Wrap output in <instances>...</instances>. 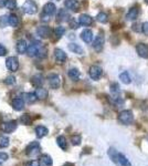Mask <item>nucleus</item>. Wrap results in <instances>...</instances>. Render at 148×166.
Masks as SVG:
<instances>
[{
	"label": "nucleus",
	"instance_id": "nucleus-3",
	"mask_svg": "<svg viewBox=\"0 0 148 166\" xmlns=\"http://www.w3.org/2000/svg\"><path fill=\"white\" fill-rule=\"evenodd\" d=\"M41 151V146L39 142H31L29 144L28 146L26 147V154L28 156H35L40 153Z\"/></svg>",
	"mask_w": 148,
	"mask_h": 166
},
{
	"label": "nucleus",
	"instance_id": "nucleus-39",
	"mask_svg": "<svg viewBox=\"0 0 148 166\" xmlns=\"http://www.w3.org/2000/svg\"><path fill=\"white\" fill-rule=\"evenodd\" d=\"M142 33L145 34V36H148V22L142 23Z\"/></svg>",
	"mask_w": 148,
	"mask_h": 166
},
{
	"label": "nucleus",
	"instance_id": "nucleus-22",
	"mask_svg": "<svg viewBox=\"0 0 148 166\" xmlns=\"http://www.w3.org/2000/svg\"><path fill=\"white\" fill-rule=\"evenodd\" d=\"M31 83L35 87H40L43 84V76L41 74H35L31 78Z\"/></svg>",
	"mask_w": 148,
	"mask_h": 166
},
{
	"label": "nucleus",
	"instance_id": "nucleus-34",
	"mask_svg": "<svg viewBox=\"0 0 148 166\" xmlns=\"http://www.w3.org/2000/svg\"><path fill=\"white\" fill-rule=\"evenodd\" d=\"M97 21L101 23H106L107 22V20H108V17H107V14H104V12H101V14H97V17H96Z\"/></svg>",
	"mask_w": 148,
	"mask_h": 166
},
{
	"label": "nucleus",
	"instance_id": "nucleus-16",
	"mask_svg": "<svg viewBox=\"0 0 148 166\" xmlns=\"http://www.w3.org/2000/svg\"><path fill=\"white\" fill-rule=\"evenodd\" d=\"M53 160H52L51 156L48 154H43L40 156V160H39V165L40 166H52Z\"/></svg>",
	"mask_w": 148,
	"mask_h": 166
},
{
	"label": "nucleus",
	"instance_id": "nucleus-11",
	"mask_svg": "<svg viewBox=\"0 0 148 166\" xmlns=\"http://www.w3.org/2000/svg\"><path fill=\"white\" fill-rule=\"evenodd\" d=\"M54 59L57 63H64L66 60V53L62 49H55L54 50Z\"/></svg>",
	"mask_w": 148,
	"mask_h": 166
},
{
	"label": "nucleus",
	"instance_id": "nucleus-23",
	"mask_svg": "<svg viewBox=\"0 0 148 166\" xmlns=\"http://www.w3.org/2000/svg\"><path fill=\"white\" fill-rule=\"evenodd\" d=\"M139 14V9L138 7H133V8L128 11L127 16H126V19L127 20H135Z\"/></svg>",
	"mask_w": 148,
	"mask_h": 166
},
{
	"label": "nucleus",
	"instance_id": "nucleus-44",
	"mask_svg": "<svg viewBox=\"0 0 148 166\" xmlns=\"http://www.w3.org/2000/svg\"><path fill=\"white\" fill-rule=\"evenodd\" d=\"M112 87H114V89H112V92H120V87H118V84H113Z\"/></svg>",
	"mask_w": 148,
	"mask_h": 166
},
{
	"label": "nucleus",
	"instance_id": "nucleus-42",
	"mask_svg": "<svg viewBox=\"0 0 148 166\" xmlns=\"http://www.w3.org/2000/svg\"><path fill=\"white\" fill-rule=\"evenodd\" d=\"M70 25H71L72 29H77V28H79V23H77L76 21H74V20H71V21H70Z\"/></svg>",
	"mask_w": 148,
	"mask_h": 166
},
{
	"label": "nucleus",
	"instance_id": "nucleus-48",
	"mask_svg": "<svg viewBox=\"0 0 148 166\" xmlns=\"http://www.w3.org/2000/svg\"><path fill=\"white\" fill-rule=\"evenodd\" d=\"M63 166H75V165H74L73 163H65Z\"/></svg>",
	"mask_w": 148,
	"mask_h": 166
},
{
	"label": "nucleus",
	"instance_id": "nucleus-28",
	"mask_svg": "<svg viewBox=\"0 0 148 166\" xmlns=\"http://www.w3.org/2000/svg\"><path fill=\"white\" fill-rule=\"evenodd\" d=\"M68 78L71 80H73V81H77V80L80 79V71L75 68L70 69L68 72Z\"/></svg>",
	"mask_w": 148,
	"mask_h": 166
},
{
	"label": "nucleus",
	"instance_id": "nucleus-7",
	"mask_svg": "<svg viewBox=\"0 0 148 166\" xmlns=\"http://www.w3.org/2000/svg\"><path fill=\"white\" fill-rule=\"evenodd\" d=\"M102 74H103V70L98 65H92L91 68H90V76L93 80H95V81H97V80L100 79L101 76H102Z\"/></svg>",
	"mask_w": 148,
	"mask_h": 166
},
{
	"label": "nucleus",
	"instance_id": "nucleus-47",
	"mask_svg": "<svg viewBox=\"0 0 148 166\" xmlns=\"http://www.w3.org/2000/svg\"><path fill=\"white\" fill-rule=\"evenodd\" d=\"M6 6V0H0V8Z\"/></svg>",
	"mask_w": 148,
	"mask_h": 166
},
{
	"label": "nucleus",
	"instance_id": "nucleus-13",
	"mask_svg": "<svg viewBox=\"0 0 148 166\" xmlns=\"http://www.w3.org/2000/svg\"><path fill=\"white\" fill-rule=\"evenodd\" d=\"M136 51L137 53H138V56H142V58H145V59L148 58V47L146 44H144V43L137 44Z\"/></svg>",
	"mask_w": 148,
	"mask_h": 166
},
{
	"label": "nucleus",
	"instance_id": "nucleus-49",
	"mask_svg": "<svg viewBox=\"0 0 148 166\" xmlns=\"http://www.w3.org/2000/svg\"><path fill=\"white\" fill-rule=\"evenodd\" d=\"M145 1H146V2H147V3H148V0H145Z\"/></svg>",
	"mask_w": 148,
	"mask_h": 166
},
{
	"label": "nucleus",
	"instance_id": "nucleus-1",
	"mask_svg": "<svg viewBox=\"0 0 148 166\" xmlns=\"http://www.w3.org/2000/svg\"><path fill=\"white\" fill-rule=\"evenodd\" d=\"M108 156L112 158V160L114 162L116 165L118 166H131V164L129 163V160L120 153H117L114 149H109L107 152Z\"/></svg>",
	"mask_w": 148,
	"mask_h": 166
},
{
	"label": "nucleus",
	"instance_id": "nucleus-12",
	"mask_svg": "<svg viewBox=\"0 0 148 166\" xmlns=\"http://www.w3.org/2000/svg\"><path fill=\"white\" fill-rule=\"evenodd\" d=\"M37 33L40 36L41 38H49L51 36V29L46 27V25H41L39 28L37 29Z\"/></svg>",
	"mask_w": 148,
	"mask_h": 166
},
{
	"label": "nucleus",
	"instance_id": "nucleus-33",
	"mask_svg": "<svg viewBox=\"0 0 148 166\" xmlns=\"http://www.w3.org/2000/svg\"><path fill=\"white\" fill-rule=\"evenodd\" d=\"M120 80L123 83H125V84H129L131 83V76L128 75L127 72H123L120 75Z\"/></svg>",
	"mask_w": 148,
	"mask_h": 166
},
{
	"label": "nucleus",
	"instance_id": "nucleus-25",
	"mask_svg": "<svg viewBox=\"0 0 148 166\" xmlns=\"http://www.w3.org/2000/svg\"><path fill=\"white\" fill-rule=\"evenodd\" d=\"M23 98H24V100H23V101L27 102L28 104H33L34 102L38 100L37 96H35V94H34V93H31V92L24 93V94H23Z\"/></svg>",
	"mask_w": 148,
	"mask_h": 166
},
{
	"label": "nucleus",
	"instance_id": "nucleus-5",
	"mask_svg": "<svg viewBox=\"0 0 148 166\" xmlns=\"http://www.w3.org/2000/svg\"><path fill=\"white\" fill-rule=\"evenodd\" d=\"M6 67L9 71L11 72H16L19 68V61L16 56H9L8 59L6 60Z\"/></svg>",
	"mask_w": 148,
	"mask_h": 166
},
{
	"label": "nucleus",
	"instance_id": "nucleus-36",
	"mask_svg": "<svg viewBox=\"0 0 148 166\" xmlns=\"http://www.w3.org/2000/svg\"><path fill=\"white\" fill-rule=\"evenodd\" d=\"M6 7L10 10H13L17 7V1L16 0H6Z\"/></svg>",
	"mask_w": 148,
	"mask_h": 166
},
{
	"label": "nucleus",
	"instance_id": "nucleus-43",
	"mask_svg": "<svg viewBox=\"0 0 148 166\" xmlns=\"http://www.w3.org/2000/svg\"><path fill=\"white\" fill-rule=\"evenodd\" d=\"M26 166H40V165H39V162H37V160H31V162L27 163Z\"/></svg>",
	"mask_w": 148,
	"mask_h": 166
},
{
	"label": "nucleus",
	"instance_id": "nucleus-38",
	"mask_svg": "<svg viewBox=\"0 0 148 166\" xmlns=\"http://www.w3.org/2000/svg\"><path fill=\"white\" fill-rule=\"evenodd\" d=\"M5 83H6L7 85H13L14 83H16V78L12 75L8 76L6 80H5Z\"/></svg>",
	"mask_w": 148,
	"mask_h": 166
},
{
	"label": "nucleus",
	"instance_id": "nucleus-51",
	"mask_svg": "<svg viewBox=\"0 0 148 166\" xmlns=\"http://www.w3.org/2000/svg\"><path fill=\"white\" fill-rule=\"evenodd\" d=\"M0 166H1V164H0Z\"/></svg>",
	"mask_w": 148,
	"mask_h": 166
},
{
	"label": "nucleus",
	"instance_id": "nucleus-29",
	"mask_svg": "<svg viewBox=\"0 0 148 166\" xmlns=\"http://www.w3.org/2000/svg\"><path fill=\"white\" fill-rule=\"evenodd\" d=\"M7 22H8L9 25L16 28V27H18V25H19V19H18V17L16 14H10V16L7 18Z\"/></svg>",
	"mask_w": 148,
	"mask_h": 166
},
{
	"label": "nucleus",
	"instance_id": "nucleus-2",
	"mask_svg": "<svg viewBox=\"0 0 148 166\" xmlns=\"http://www.w3.org/2000/svg\"><path fill=\"white\" fill-rule=\"evenodd\" d=\"M118 121L122 124H124V125H129V124L133 123V121H134L133 112L129 110L122 111V112L118 114Z\"/></svg>",
	"mask_w": 148,
	"mask_h": 166
},
{
	"label": "nucleus",
	"instance_id": "nucleus-18",
	"mask_svg": "<svg viewBox=\"0 0 148 166\" xmlns=\"http://www.w3.org/2000/svg\"><path fill=\"white\" fill-rule=\"evenodd\" d=\"M34 132H35V135H37L38 138H42V137H44V136L48 135L49 129H46V126H43V125H39V126L35 127Z\"/></svg>",
	"mask_w": 148,
	"mask_h": 166
},
{
	"label": "nucleus",
	"instance_id": "nucleus-4",
	"mask_svg": "<svg viewBox=\"0 0 148 166\" xmlns=\"http://www.w3.org/2000/svg\"><path fill=\"white\" fill-rule=\"evenodd\" d=\"M22 9L27 14H37L38 11L37 3L34 2L33 0H27L26 2L23 3Z\"/></svg>",
	"mask_w": 148,
	"mask_h": 166
},
{
	"label": "nucleus",
	"instance_id": "nucleus-21",
	"mask_svg": "<svg viewBox=\"0 0 148 166\" xmlns=\"http://www.w3.org/2000/svg\"><path fill=\"white\" fill-rule=\"evenodd\" d=\"M93 22V19H92L88 14H81L80 18H79V23L83 25H91Z\"/></svg>",
	"mask_w": 148,
	"mask_h": 166
},
{
	"label": "nucleus",
	"instance_id": "nucleus-20",
	"mask_svg": "<svg viewBox=\"0 0 148 166\" xmlns=\"http://www.w3.org/2000/svg\"><path fill=\"white\" fill-rule=\"evenodd\" d=\"M64 6H65L68 9H70V10L77 11V9H79V7H80V3H79L77 0H65Z\"/></svg>",
	"mask_w": 148,
	"mask_h": 166
},
{
	"label": "nucleus",
	"instance_id": "nucleus-27",
	"mask_svg": "<svg viewBox=\"0 0 148 166\" xmlns=\"http://www.w3.org/2000/svg\"><path fill=\"white\" fill-rule=\"evenodd\" d=\"M57 144L59 145V147H60L61 149H63V151H66V149H68V142H66V138L64 137V136H62V135L57 136Z\"/></svg>",
	"mask_w": 148,
	"mask_h": 166
},
{
	"label": "nucleus",
	"instance_id": "nucleus-14",
	"mask_svg": "<svg viewBox=\"0 0 148 166\" xmlns=\"http://www.w3.org/2000/svg\"><path fill=\"white\" fill-rule=\"evenodd\" d=\"M11 105H12V107H13V110L21 111V110H23V107H24V101H23V98H16L12 100Z\"/></svg>",
	"mask_w": 148,
	"mask_h": 166
},
{
	"label": "nucleus",
	"instance_id": "nucleus-9",
	"mask_svg": "<svg viewBox=\"0 0 148 166\" xmlns=\"http://www.w3.org/2000/svg\"><path fill=\"white\" fill-rule=\"evenodd\" d=\"M16 129H17V122L16 121H9V122H5V123L1 124V129L6 133L14 132Z\"/></svg>",
	"mask_w": 148,
	"mask_h": 166
},
{
	"label": "nucleus",
	"instance_id": "nucleus-31",
	"mask_svg": "<svg viewBox=\"0 0 148 166\" xmlns=\"http://www.w3.org/2000/svg\"><path fill=\"white\" fill-rule=\"evenodd\" d=\"M9 144H10V140H9L8 136H5V135L0 136V147H1V149L8 147Z\"/></svg>",
	"mask_w": 148,
	"mask_h": 166
},
{
	"label": "nucleus",
	"instance_id": "nucleus-46",
	"mask_svg": "<svg viewBox=\"0 0 148 166\" xmlns=\"http://www.w3.org/2000/svg\"><path fill=\"white\" fill-rule=\"evenodd\" d=\"M138 27H139V25H137V23H136V25H133V30L137 31V32H138V31H140V29L138 28Z\"/></svg>",
	"mask_w": 148,
	"mask_h": 166
},
{
	"label": "nucleus",
	"instance_id": "nucleus-32",
	"mask_svg": "<svg viewBox=\"0 0 148 166\" xmlns=\"http://www.w3.org/2000/svg\"><path fill=\"white\" fill-rule=\"evenodd\" d=\"M20 122L23 125H30V124L32 123V118L29 114H23L20 118Z\"/></svg>",
	"mask_w": 148,
	"mask_h": 166
},
{
	"label": "nucleus",
	"instance_id": "nucleus-8",
	"mask_svg": "<svg viewBox=\"0 0 148 166\" xmlns=\"http://www.w3.org/2000/svg\"><path fill=\"white\" fill-rule=\"evenodd\" d=\"M48 81L52 89H59L61 85V79L57 74H50L48 76Z\"/></svg>",
	"mask_w": 148,
	"mask_h": 166
},
{
	"label": "nucleus",
	"instance_id": "nucleus-15",
	"mask_svg": "<svg viewBox=\"0 0 148 166\" xmlns=\"http://www.w3.org/2000/svg\"><path fill=\"white\" fill-rule=\"evenodd\" d=\"M27 48H28V43H27L26 40H19L16 44V50H17L18 53L23 54L27 52Z\"/></svg>",
	"mask_w": 148,
	"mask_h": 166
},
{
	"label": "nucleus",
	"instance_id": "nucleus-17",
	"mask_svg": "<svg viewBox=\"0 0 148 166\" xmlns=\"http://www.w3.org/2000/svg\"><path fill=\"white\" fill-rule=\"evenodd\" d=\"M55 11H57V7L52 2L46 3L44 7H43V12L46 14H48V16H53V14H55Z\"/></svg>",
	"mask_w": 148,
	"mask_h": 166
},
{
	"label": "nucleus",
	"instance_id": "nucleus-37",
	"mask_svg": "<svg viewBox=\"0 0 148 166\" xmlns=\"http://www.w3.org/2000/svg\"><path fill=\"white\" fill-rule=\"evenodd\" d=\"M65 33V28L64 27H57L55 28V36H57V38H61L63 36V34Z\"/></svg>",
	"mask_w": 148,
	"mask_h": 166
},
{
	"label": "nucleus",
	"instance_id": "nucleus-40",
	"mask_svg": "<svg viewBox=\"0 0 148 166\" xmlns=\"http://www.w3.org/2000/svg\"><path fill=\"white\" fill-rule=\"evenodd\" d=\"M9 158V155L7 153H3V152H0V162H5Z\"/></svg>",
	"mask_w": 148,
	"mask_h": 166
},
{
	"label": "nucleus",
	"instance_id": "nucleus-35",
	"mask_svg": "<svg viewBox=\"0 0 148 166\" xmlns=\"http://www.w3.org/2000/svg\"><path fill=\"white\" fill-rule=\"evenodd\" d=\"M81 142H82V137H81V135H73L71 137V143L73 144V145H75V146L80 145Z\"/></svg>",
	"mask_w": 148,
	"mask_h": 166
},
{
	"label": "nucleus",
	"instance_id": "nucleus-10",
	"mask_svg": "<svg viewBox=\"0 0 148 166\" xmlns=\"http://www.w3.org/2000/svg\"><path fill=\"white\" fill-rule=\"evenodd\" d=\"M104 42H105L104 36L100 33L96 37V39L94 40V42H93V48H94L95 50L97 51V52H100V51L103 49V47H104Z\"/></svg>",
	"mask_w": 148,
	"mask_h": 166
},
{
	"label": "nucleus",
	"instance_id": "nucleus-19",
	"mask_svg": "<svg viewBox=\"0 0 148 166\" xmlns=\"http://www.w3.org/2000/svg\"><path fill=\"white\" fill-rule=\"evenodd\" d=\"M81 39L86 43L92 42V40H93V32H92L91 30H88V29L82 31V33H81Z\"/></svg>",
	"mask_w": 148,
	"mask_h": 166
},
{
	"label": "nucleus",
	"instance_id": "nucleus-24",
	"mask_svg": "<svg viewBox=\"0 0 148 166\" xmlns=\"http://www.w3.org/2000/svg\"><path fill=\"white\" fill-rule=\"evenodd\" d=\"M35 96H37V98H39V100H44V98H48V91L46 90V89H43V87H37V90H35Z\"/></svg>",
	"mask_w": 148,
	"mask_h": 166
},
{
	"label": "nucleus",
	"instance_id": "nucleus-6",
	"mask_svg": "<svg viewBox=\"0 0 148 166\" xmlns=\"http://www.w3.org/2000/svg\"><path fill=\"white\" fill-rule=\"evenodd\" d=\"M41 43L40 42H34L32 44L28 45V48H27V53H28L29 56H37L38 53H39V51L41 49Z\"/></svg>",
	"mask_w": 148,
	"mask_h": 166
},
{
	"label": "nucleus",
	"instance_id": "nucleus-30",
	"mask_svg": "<svg viewBox=\"0 0 148 166\" xmlns=\"http://www.w3.org/2000/svg\"><path fill=\"white\" fill-rule=\"evenodd\" d=\"M68 50L72 51V52H74V53H76V54H83V53H84L83 49L81 48L79 44H76V43H70V44H68Z\"/></svg>",
	"mask_w": 148,
	"mask_h": 166
},
{
	"label": "nucleus",
	"instance_id": "nucleus-26",
	"mask_svg": "<svg viewBox=\"0 0 148 166\" xmlns=\"http://www.w3.org/2000/svg\"><path fill=\"white\" fill-rule=\"evenodd\" d=\"M70 19V14L66 10L64 9H61L59 14H57V21H60V22H64V21H68Z\"/></svg>",
	"mask_w": 148,
	"mask_h": 166
},
{
	"label": "nucleus",
	"instance_id": "nucleus-45",
	"mask_svg": "<svg viewBox=\"0 0 148 166\" xmlns=\"http://www.w3.org/2000/svg\"><path fill=\"white\" fill-rule=\"evenodd\" d=\"M41 20H42V21H49V16L44 14L42 17H41Z\"/></svg>",
	"mask_w": 148,
	"mask_h": 166
},
{
	"label": "nucleus",
	"instance_id": "nucleus-41",
	"mask_svg": "<svg viewBox=\"0 0 148 166\" xmlns=\"http://www.w3.org/2000/svg\"><path fill=\"white\" fill-rule=\"evenodd\" d=\"M6 53H7V49H6V47L3 44H1L0 43V56H6Z\"/></svg>",
	"mask_w": 148,
	"mask_h": 166
},
{
	"label": "nucleus",
	"instance_id": "nucleus-50",
	"mask_svg": "<svg viewBox=\"0 0 148 166\" xmlns=\"http://www.w3.org/2000/svg\"><path fill=\"white\" fill-rule=\"evenodd\" d=\"M57 1H59V0H57Z\"/></svg>",
	"mask_w": 148,
	"mask_h": 166
}]
</instances>
